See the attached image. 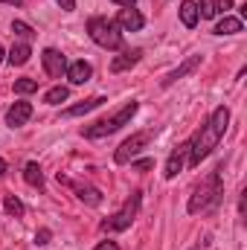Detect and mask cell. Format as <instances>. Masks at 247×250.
<instances>
[{"label":"cell","instance_id":"cell-14","mask_svg":"<svg viewBox=\"0 0 247 250\" xmlns=\"http://www.w3.org/2000/svg\"><path fill=\"white\" fill-rule=\"evenodd\" d=\"M108 99L105 96H93V99H84V102H79V105H73V108H67L64 111V117H82V114H90V111H96V108H102Z\"/></svg>","mask_w":247,"mask_h":250},{"label":"cell","instance_id":"cell-5","mask_svg":"<svg viewBox=\"0 0 247 250\" xmlns=\"http://www.w3.org/2000/svg\"><path fill=\"white\" fill-rule=\"evenodd\" d=\"M140 204H143V195H140V192H131V195H128V201L123 204V209H117L114 215H108L99 227H102L105 233H120V230H128V227L134 224V218L140 215Z\"/></svg>","mask_w":247,"mask_h":250},{"label":"cell","instance_id":"cell-18","mask_svg":"<svg viewBox=\"0 0 247 250\" xmlns=\"http://www.w3.org/2000/svg\"><path fill=\"white\" fill-rule=\"evenodd\" d=\"M181 21H184V26H195L198 23V3L195 0H184L181 3Z\"/></svg>","mask_w":247,"mask_h":250},{"label":"cell","instance_id":"cell-28","mask_svg":"<svg viewBox=\"0 0 247 250\" xmlns=\"http://www.w3.org/2000/svg\"><path fill=\"white\" fill-rule=\"evenodd\" d=\"M56 3L62 6L64 12H73V9H76V0H56Z\"/></svg>","mask_w":247,"mask_h":250},{"label":"cell","instance_id":"cell-26","mask_svg":"<svg viewBox=\"0 0 247 250\" xmlns=\"http://www.w3.org/2000/svg\"><path fill=\"white\" fill-rule=\"evenodd\" d=\"M50 242V230H41V233H35V245H47Z\"/></svg>","mask_w":247,"mask_h":250},{"label":"cell","instance_id":"cell-12","mask_svg":"<svg viewBox=\"0 0 247 250\" xmlns=\"http://www.w3.org/2000/svg\"><path fill=\"white\" fill-rule=\"evenodd\" d=\"M198 67H201V56H189V59H186V62L181 64V67H178V70H172V73H169V76L163 79V87H172L175 82H181L184 76H189V73H195Z\"/></svg>","mask_w":247,"mask_h":250},{"label":"cell","instance_id":"cell-29","mask_svg":"<svg viewBox=\"0 0 247 250\" xmlns=\"http://www.w3.org/2000/svg\"><path fill=\"white\" fill-rule=\"evenodd\" d=\"M230 6H233V0H215V9H218V12H227Z\"/></svg>","mask_w":247,"mask_h":250},{"label":"cell","instance_id":"cell-32","mask_svg":"<svg viewBox=\"0 0 247 250\" xmlns=\"http://www.w3.org/2000/svg\"><path fill=\"white\" fill-rule=\"evenodd\" d=\"M3 175H6V160L0 157V178H3Z\"/></svg>","mask_w":247,"mask_h":250},{"label":"cell","instance_id":"cell-11","mask_svg":"<svg viewBox=\"0 0 247 250\" xmlns=\"http://www.w3.org/2000/svg\"><path fill=\"white\" fill-rule=\"evenodd\" d=\"M29 117H32V105H29V102H15V105L6 111V125H9V128H21V125H26Z\"/></svg>","mask_w":247,"mask_h":250},{"label":"cell","instance_id":"cell-23","mask_svg":"<svg viewBox=\"0 0 247 250\" xmlns=\"http://www.w3.org/2000/svg\"><path fill=\"white\" fill-rule=\"evenodd\" d=\"M32 90H38V82L35 79H18L15 82V93L23 96V93H32Z\"/></svg>","mask_w":247,"mask_h":250},{"label":"cell","instance_id":"cell-7","mask_svg":"<svg viewBox=\"0 0 247 250\" xmlns=\"http://www.w3.org/2000/svg\"><path fill=\"white\" fill-rule=\"evenodd\" d=\"M186 157H189V143L175 146V151H172V154H169V160H166V178H169V181H172V178H178V175L184 172Z\"/></svg>","mask_w":247,"mask_h":250},{"label":"cell","instance_id":"cell-31","mask_svg":"<svg viewBox=\"0 0 247 250\" xmlns=\"http://www.w3.org/2000/svg\"><path fill=\"white\" fill-rule=\"evenodd\" d=\"M0 3H9V6H23V0H0Z\"/></svg>","mask_w":247,"mask_h":250},{"label":"cell","instance_id":"cell-24","mask_svg":"<svg viewBox=\"0 0 247 250\" xmlns=\"http://www.w3.org/2000/svg\"><path fill=\"white\" fill-rule=\"evenodd\" d=\"M198 15H201V18H215V15H218V9H215V0H201V6H198Z\"/></svg>","mask_w":247,"mask_h":250},{"label":"cell","instance_id":"cell-13","mask_svg":"<svg viewBox=\"0 0 247 250\" xmlns=\"http://www.w3.org/2000/svg\"><path fill=\"white\" fill-rule=\"evenodd\" d=\"M90 76H93V67H90L87 62L67 64V79H70L73 84H84V82H90Z\"/></svg>","mask_w":247,"mask_h":250},{"label":"cell","instance_id":"cell-22","mask_svg":"<svg viewBox=\"0 0 247 250\" xmlns=\"http://www.w3.org/2000/svg\"><path fill=\"white\" fill-rule=\"evenodd\" d=\"M3 204H6V212H9V215H15V218H21V215H23V204H21V198H18V195H6V201H3Z\"/></svg>","mask_w":247,"mask_h":250},{"label":"cell","instance_id":"cell-33","mask_svg":"<svg viewBox=\"0 0 247 250\" xmlns=\"http://www.w3.org/2000/svg\"><path fill=\"white\" fill-rule=\"evenodd\" d=\"M3 59H6V53H3V47H0V62H3Z\"/></svg>","mask_w":247,"mask_h":250},{"label":"cell","instance_id":"cell-15","mask_svg":"<svg viewBox=\"0 0 247 250\" xmlns=\"http://www.w3.org/2000/svg\"><path fill=\"white\" fill-rule=\"evenodd\" d=\"M29 56H32V47L26 44V41H18L12 50H9V56H6V62L12 64V67H21V64L29 62Z\"/></svg>","mask_w":247,"mask_h":250},{"label":"cell","instance_id":"cell-1","mask_svg":"<svg viewBox=\"0 0 247 250\" xmlns=\"http://www.w3.org/2000/svg\"><path fill=\"white\" fill-rule=\"evenodd\" d=\"M227 125H230V108L218 105L212 111V117L206 120V125H201V131L189 140V166H198L204 157L212 154V148L218 146V140L227 134Z\"/></svg>","mask_w":247,"mask_h":250},{"label":"cell","instance_id":"cell-17","mask_svg":"<svg viewBox=\"0 0 247 250\" xmlns=\"http://www.w3.org/2000/svg\"><path fill=\"white\" fill-rule=\"evenodd\" d=\"M23 181H26L29 187L41 189L44 187V172H41V166H38V163H26V169H23Z\"/></svg>","mask_w":247,"mask_h":250},{"label":"cell","instance_id":"cell-8","mask_svg":"<svg viewBox=\"0 0 247 250\" xmlns=\"http://www.w3.org/2000/svg\"><path fill=\"white\" fill-rule=\"evenodd\" d=\"M41 62H44V70H47L53 79H62L64 73H67V59H64L59 50H53V47L41 53Z\"/></svg>","mask_w":247,"mask_h":250},{"label":"cell","instance_id":"cell-20","mask_svg":"<svg viewBox=\"0 0 247 250\" xmlns=\"http://www.w3.org/2000/svg\"><path fill=\"white\" fill-rule=\"evenodd\" d=\"M67 96H70V90H67V87H62V84H56L53 90H47L44 102H47V105H62V102H67Z\"/></svg>","mask_w":247,"mask_h":250},{"label":"cell","instance_id":"cell-21","mask_svg":"<svg viewBox=\"0 0 247 250\" xmlns=\"http://www.w3.org/2000/svg\"><path fill=\"white\" fill-rule=\"evenodd\" d=\"M12 32H15L18 38H23L26 44H29V41L35 38V29H32L29 23H23V21H15V23H12Z\"/></svg>","mask_w":247,"mask_h":250},{"label":"cell","instance_id":"cell-4","mask_svg":"<svg viewBox=\"0 0 247 250\" xmlns=\"http://www.w3.org/2000/svg\"><path fill=\"white\" fill-rule=\"evenodd\" d=\"M87 35L93 38V44H99L105 50H120L123 47V29L111 18H90L87 21Z\"/></svg>","mask_w":247,"mask_h":250},{"label":"cell","instance_id":"cell-16","mask_svg":"<svg viewBox=\"0 0 247 250\" xmlns=\"http://www.w3.org/2000/svg\"><path fill=\"white\" fill-rule=\"evenodd\" d=\"M140 56H143V50H125L123 56H117L111 62V73H123L128 67H134V64L140 62Z\"/></svg>","mask_w":247,"mask_h":250},{"label":"cell","instance_id":"cell-25","mask_svg":"<svg viewBox=\"0 0 247 250\" xmlns=\"http://www.w3.org/2000/svg\"><path fill=\"white\" fill-rule=\"evenodd\" d=\"M151 166H154V160H148V157H145V160H134V163H131V169H134V172H148Z\"/></svg>","mask_w":247,"mask_h":250},{"label":"cell","instance_id":"cell-10","mask_svg":"<svg viewBox=\"0 0 247 250\" xmlns=\"http://www.w3.org/2000/svg\"><path fill=\"white\" fill-rule=\"evenodd\" d=\"M117 26L120 29H128V32H140L143 26H145V18L131 6V9H120V15H117Z\"/></svg>","mask_w":247,"mask_h":250},{"label":"cell","instance_id":"cell-2","mask_svg":"<svg viewBox=\"0 0 247 250\" xmlns=\"http://www.w3.org/2000/svg\"><path fill=\"white\" fill-rule=\"evenodd\" d=\"M221 195H224V189H221V169H215L201 187L195 189V195L189 198V212L198 215V212H206V209L218 207Z\"/></svg>","mask_w":247,"mask_h":250},{"label":"cell","instance_id":"cell-34","mask_svg":"<svg viewBox=\"0 0 247 250\" xmlns=\"http://www.w3.org/2000/svg\"><path fill=\"white\" fill-rule=\"evenodd\" d=\"M192 250H198V248H192Z\"/></svg>","mask_w":247,"mask_h":250},{"label":"cell","instance_id":"cell-19","mask_svg":"<svg viewBox=\"0 0 247 250\" xmlns=\"http://www.w3.org/2000/svg\"><path fill=\"white\" fill-rule=\"evenodd\" d=\"M212 32L215 35H236V32H242V18H224V21H218V26Z\"/></svg>","mask_w":247,"mask_h":250},{"label":"cell","instance_id":"cell-27","mask_svg":"<svg viewBox=\"0 0 247 250\" xmlns=\"http://www.w3.org/2000/svg\"><path fill=\"white\" fill-rule=\"evenodd\" d=\"M93 250H120V245H117V242H99Z\"/></svg>","mask_w":247,"mask_h":250},{"label":"cell","instance_id":"cell-3","mask_svg":"<svg viewBox=\"0 0 247 250\" xmlns=\"http://www.w3.org/2000/svg\"><path fill=\"white\" fill-rule=\"evenodd\" d=\"M137 102L131 99V102H125L123 108L114 114V117H105V120H99V123H93V125H87L84 128V137L87 140H99V137H108V134H117L123 125H128L131 120H134V114H137Z\"/></svg>","mask_w":247,"mask_h":250},{"label":"cell","instance_id":"cell-6","mask_svg":"<svg viewBox=\"0 0 247 250\" xmlns=\"http://www.w3.org/2000/svg\"><path fill=\"white\" fill-rule=\"evenodd\" d=\"M151 140H154V131H151V128H148V131H137V134H131V137L125 140L123 146L117 148L114 160H117L120 166L131 163V160H134V157H137V154H140V151H143V148H145L148 143H151Z\"/></svg>","mask_w":247,"mask_h":250},{"label":"cell","instance_id":"cell-9","mask_svg":"<svg viewBox=\"0 0 247 250\" xmlns=\"http://www.w3.org/2000/svg\"><path fill=\"white\" fill-rule=\"evenodd\" d=\"M59 184H67V187H73V192L79 195V201H84L87 207H99L102 204V192L96 187H87V184H73V181H67L59 175Z\"/></svg>","mask_w":247,"mask_h":250},{"label":"cell","instance_id":"cell-30","mask_svg":"<svg viewBox=\"0 0 247 250\" xmlns=\"http://www.w3.org/2000/svg\"><path fill=\"white\" fill-rule=\"evenodd\" d=\"M114 3H120V6H123V9H131V6H134V3H137V0H114Z\"/></svg>","mask_w":247,"mask_h":250}]
</instances>
